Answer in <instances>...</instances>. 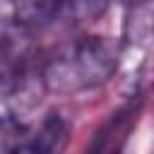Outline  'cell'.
<instances>
[{
	"label": "cell",
	"instance_id": "1",
	"mask_svg": "<svg viewBox=\"0 0 154 154\" xmlns=\"http://www.w3.org/2000/svg\"><path fill=\"white\" fill-rule=\"evenodd\" d=\"M120 65V48L106 36H77L58 46L38 67L43 89L79 94L108 82Z\"/></svg>",
	"mask_w": 154,
	"mask_h": 154
},
{
	"label": "cell",
	"instance_id": "4",
	"mask_svg": "<svg viewBox=\"0 0 154 154\" xmlns=\"http://www.w3.org/2000/svg\"><path fill=\"white\" fill-rule=\"evenodd\" d=\"M31 43V29L17 24L12 17L0 12V63H17L26 55Z\"/></svg>",
	"mask_w": 154,
	"mask_h": 154
},
{
	"label": "cell",
	"instance_id": "6",
	"mask_svg": "<svg viewBox=\"0 0 154 154\" xmlns=\"http://www.w3.org/2000/svg\"><path fill=\"white\" fill-rule=\"evenodd\" d=\"M26 130L19 118H0V154H12L26 137Z\"/></svg>",
	"mask_w": 154,
	"mask_h": 154
},
{
	"label": "cell",
	"instance_id": "5",
	"mask_svg": "<svg viewBox=\"0 0 154 154\" xmlns=\"http://www.w3.org/2000/svg\"><path fill=\"white\" fill-rule=\"evenodd\" d=\"M128 120H130V111L113 116L111 123L99 130V135L94 137V144H91V149H87V154H118L120 144L125 140V132H128Z\"/></svg>",
	"mask_w": 154,
	"mask_h": 154
},
{
	"label": "cell",
	"instance_id": "2",
	"mask_svg": "<svg viewBox=\"0 0 154 154\" xmlns=\"http://www.w3.org/2000/svg\"><path fill=\"white\" fill-rule=\"evenodd\" d=\"M38 89H43L38 79V70L29 72L24 67H10L0 72V118H19V113L36 103Z\"/></svg>",
	"mask_w": 154,
	"mask_h": 154
},
{
	"label": "cell",
	"instance_id": "3",
	"mask_svg": "<svg viewBox=\"0 0 154 154\" xmlns=\"http://www.w3.org/2000/svg\"><path fill=\"white\" fill-rule=\"evenodd\" d=\"M67 142V125L60 116H48L36 130H26V137L12 154H60Z\"/></svg>",
	"mask_w": 154,
	"mask_h": 154
}]
</instances>
